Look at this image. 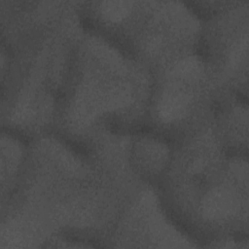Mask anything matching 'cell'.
<instances>
[{"label":"cell","mask_w":249,"mask_h":249,"mask_svg":"<svg viewBox=\"0 0 249 249\" xmlns=\"http://www.w3.org/2000/svg\"><path fill=\"white\" fill-rule=\"evenodd\" d=\"M106 14L114 19H119L125 15L127 8L124 2H109L107 7H105Z\"/></svg>","instance_id":"1"}]
</instances>
